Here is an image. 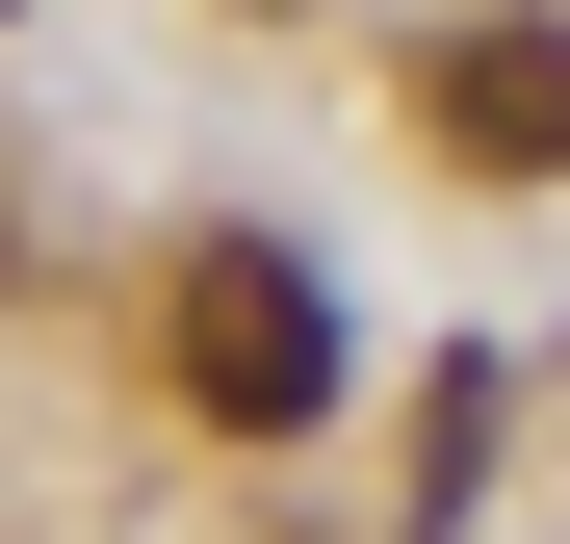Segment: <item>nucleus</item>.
<instances>
[{"label": "nucleus", "instance_id": "nucleus-1", "mask_svg": "<svg viewBox=\"0 0 570 544\" xmlns=\"http://www.w3.org/2000/svg\"><path fill=\"white\" fill-rule=\"evenodd\" d=\"M156 363H181V415H208V441H312V415H337V311H312V259H259V234L181 259Z\"/></svg>", "mask_w": 570, "mask_h": 544}, {"label": "nucleus", "instance_id": "nucleus-2", "mask_svg": "<svg viewBox=\"0 0 570 544\" xmlns=\"http://www.w3.org/2000/svg\"><path fill=\"white\" fill-rule=\"evenodd\" d=\"M415 130L466 181H570V27H441L415 52Z\"/></svg>", "mask_w": 570, "mask_h": 544}]
</instances>
